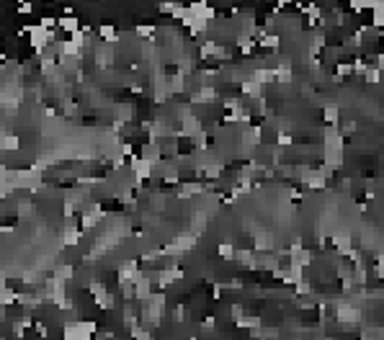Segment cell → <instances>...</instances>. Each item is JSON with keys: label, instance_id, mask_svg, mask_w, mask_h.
Masks as SVG:
<instances>
[{"label": "cell", "instance_id": "cell-1", "mask_svg": "<svg viewBox=\"0 0 384 340\" xmlns=\"http://www.w3.org/2000/svg\"><path fill=\"white\" fill-rule=\"evenodd\" d=\"M335 317H338L340 322H345V325H356V322H361V312H359L356 307H351V304H345V302L338 304Z\"/></svg>", "mask_w": 384, "mask_h": 340}, {"label": "cell", "instance_id": "cell-2", "mask_svg": "<svg viewBox=\"0 0 384 340\" xmlns=\"http://www.w3.org/2000/svg\"><path fill=\"white\" fill-rule=\"evenodd\" d=\"M304 186H310V188H325L328 178L320 173V170H304V176H302Z\"/></svg>", "mask_w": 384, "mask_h": 340}, {"label": "cell", "instance_id": "cell-3", "mask_svg": "<svg viewBox=\"0 0 384 340\" xmlns=\"http://www.w3.org/2000/svg\"><path fill=\"white\" fill-rule=\"evenodd\" d=\"M178 278H183V271L181 268H165V271H160L158 273V286H170V284H175Z\"/></svg>", "mask_w": 384, "mask_h": 340}, {"label": "cell", "instance_id": "cell-4", "mask_svg": "<svg viewBox=\"0 0 384 340\" xmlns=\"http://www.w3.org/2000/svg\"><path fill=\"white\" fill-rule=\"evenodd\" d=\"M248 80H253V82H258V85L274 82V70H268V67H255V70L250 72V77H248Z\"/></svg>", "mask_w": 384, "mask_h": 340}, {"label": "cell", "instance_id": "cell-5", "mask_svg": "<svg viewBox=\"0 0 384 340\" xmlns=\"http://www.w3.org/2000/svg\"><path fill=\"white\" fill-rule=\"evenodd\" d=\"M217 98V91L212 88V85H204V88H199V93L191 96V101L194 103H212Z\"/></svg>", "mask_w": 384, "mask_h": 340}, {"label": "cell", "instance_id": "cell-6", "mask_svg": "<svg viewBox=\"0 0 384 340\" xmlns=\"http://www.w3.org/2000/svg\"><path fill=\"white\" fill-rule=\"evenodd\" d=\"M240 91H243L245 98H260V96H263V85H258V82H253V80H245V82L240 85Z\"/></svg>", "mask_w": 384, "mask_h": 340}, {"label": "cell", "instance_id": "cell-7", "mask_svg": "<svg viewBox=\"0 0 384 340\" xmlns=\"http://www.w3.org/2000/svg\"><path fill=\"white\" fill-rule=\"evenodd\" d=\"M57 26H60V29H65L70 36L80 29V23H78V18H75V16H65V18H60V21H57Z\"/></svg>", "mask_w": 384, "mask_h": 340}, {"label": "cell", "instance_id": "cell-8", "mask_svg": "<svg viewBox=\"0 0 384 340\" xmlns=\"http://www.w3.org/2000/svg\"><path fill=\"white\" fill-rule=\"evenodd\" d=\"M291 67L289 65H281V67H274V80L276 82H291Z\"/></svg>", "mask_w": 384, "mask_h": 340}, {"label": "cell", "instance_id": "cell-9", "mask_svg": "<svg viewBox=\"0 0 384 340\" xmlns=\"http://www.w3.org/2000/svg\"><path fill=\"white\" fill-rule=\"evenodd\" d=\"M279 44H281V39H279V34H265V36H260V47L263 49H279Z\"/></svg>", "mask_w": 384, "mask_h": 340}, {"label": "cell", "instance_id": "cell-10", "mask_svg": "<svg viewBox=\"0 0 384 340\" xmlns=\"http://www.w3.org/2000/svg\"><path fill=\"white\" fill-rule=\"evenodd\" d=\"M243 142L248 145V147H255V145H260V129L258 126H250V129L243 134Z\"/></svg>", "mask_w": 384, "mask_h": 340}, {"label": "cell", "instance_id": "cell-11", "mask_svg": "<svg viewBox=\"0 0 384 340\" xmlns=\"http://www.w3.org/2000/svg\"><path fill=\"white\" fill-rule=\"evenodd\" d=\"M98 34H101V39H106V41H116V39H119L116 29H113L111 23H103V26L98 29Z\"/></svg>", "mask_w": 384, "mask_h": 340}, {"label": "cell", "instance_id": "cell-12", "mask_svg": "<svg viewBox=\"0 0 384 340\" xmlns=\"http://www.w3.org/2000/svg\"><path fill=\"white\" fill-rule=\"evenodd\" d=\"M238 327L255 330V327H260V320H258V317H238Z\"/></svg>", "mask_w": 384, "mask_h": 340}, {"label": "cell", "instance_id": "cell-13", "mask_svg": "<svg viewBox=\"0 0 384 340\" xmlns=\"http://www.w3.org/2000/svg\"><path fill=\"white\" fill-rule=\"evenodd\" d=\"M219 255H222V258H227V261H232L235 258V247L229 245V242H222L219 245Z\"/></svg>", "mask_w": 384, "mask_h": 340}, {"label": "cell", "instance_id": "cell-14", "mask_svg": "<svg viewBox=\"0 0 384 340\" xmlns=\"http://www.w3.org/2000/svg\"><path fill=\"white\" fill-rule=\"evenodd\" d=\"M338 106H325V121H330V124H338Z\"/></svg>", "mask_w": 384, "mask_h": 340}, {"label": "cell", "instance_id": "cell-15", "mask_svg": "<svg viewBox=\"0 0 384 340\" xmlns=\"http://www.w3.org/2000/svg\"><path fill=\"white\" fill-rule=\"evenodd\" d=\"M276 142H279V147H289V145H291L294 139H291V134H289V132H279Z\"/></svg>", "mask_w": 384, "mask_h": 340}, {"label": "cell", "instance_id": "cell-16", "mask_svg": "<svg viewBox=\"0 0 384 340\" xmlns=\"http://www.w3.org/2000/svg\"><path fill=\"white\" fill-rule=\"evenodd\" d=\"M361 8H369V0H351V11L361 13Z\"/></svg>", "mask_w": 384, "mask_h": 340}, {"label": "cell", "instance_id": "cell-17", "mask_svg": "<svg viewBox=\"0 0 384 340\" xmlns=\"http://www.w3.org/2000/svg\"><path fill=\"white\" fill-rule=\"evenodd\" d=\"M31 8H34L31 3H18V13H23V16H28V13H31Z\"/></svg>", "mask_w": 384, "mask_h": 340}, {"label": "cell", "instance_id": "cell-18", "mask_svg": "<svg viewBox=\"0 0 384 340\" xmlns=\"http://www.w3.org/2000/svg\"><path fill=\"white\" fill-rule=\"evenodd\" d=\"M343 132H345V134H348V132H356V121H345V124H343Z\"/></svg>", "mask_w": 384, "mask_h": 340}, {"label": "cell", "instance_id": "cell-19", "mask_svg": "<svg viewBox=\"0 0 384 340\" xmlns=\"http://www.w3.org/2000/svg\"><path fill=\"white\" fill-rule=\"evenodd\" d=\"M201 327H204V330H214V317H206V320L201 322Z\"/></svg>", "mask_w": 384, "mask_h": 340}]
</instances>
